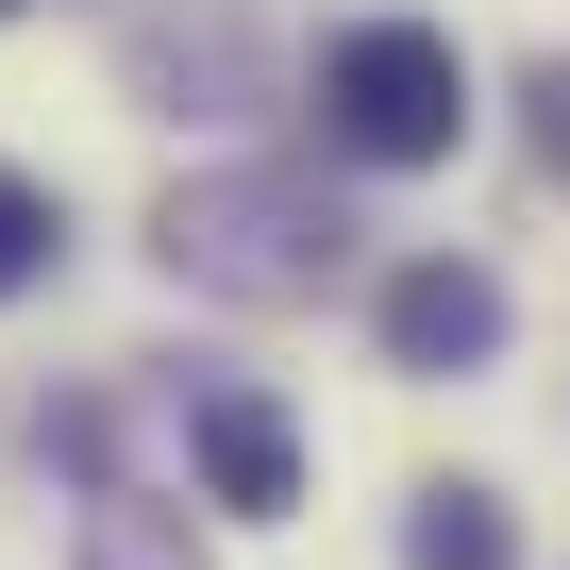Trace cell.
Returning <instances> with one entry per match:
<instances>
[{"mask_svg":"<svg viewBox=\"0 0 570 570\" xmlns=\"http://www.w3.org/2000/svg\"><path fill=\"white\" fill-rule=\"evenodd\" d=\"M151 252H168V285H202V303H320V285L353 268V218L303 168H202V185H168Z\"/></svg>","mask_w":570,"mask_h":570,"instance_id":"6da1fadb","label":"cell"},{"mask_svg":"<svg viewBox=\"0 0 570 570\" xmlns=\"http://www.w3.org/2000/svg\"><path fill=\"white\" fill-rule=\"evenodd\" d=\"M320 135H336L353 168H436V151L470 135V51H453L436 18H353V35L320 51Z\"/></svg>","mask_w":570,"mask_h":570,"instance_id":"7a4b0ae2","label":"cell"},{"mask_svg":"<svg viewBox=\"0 0 570 570\" xmlns=\"http://www.w3.org/2000/svg\"><path fill=\"white\" fill-rule=\"evenodd\" d=\"M185 453H202V503H235V520H303V436H285L268 386H202V403H185Z\"/></svg>","mask_w":570,"mask_h":570,"instance_id":"3957f363","label":"cell"},{"mask_svg":"<svg viewBox=\"0 0 570 570\" xmlns=\"http://www.w3.org/2000/svg\"><path fill=\"white\" fill-rule=\"evenodd\" d=\"M386 370H487L503 353V285L470 268V252H420V268H386Z\"/></svg>","mask_w":570,"mask_h":570,"instance_id":"277c9868","label":"cell"},{"mask_svg":"<svg viewBox=\"0 0 570 570\" xmlns=\"http://www.w3.org/2000/svg\"><path fill=\"white\" fill-rule=\"evenodd\" d=\"M403 570H520V537H503V503H487V487H420Z\"/></svg>","mask_w":570,"mask_h":570,"instance_id":"5b68a950","label":"cell"},{"mask_svg":"<svg viewBox=\"0 0 570 570\" xmlns=\"http://www.w3.org/2000/svg\"><path fill=\"white\" fill-rule=\"evenodd\" d=\"M85 570H202V537H185V503L101 487V503H85Z\"/></svg>","mask_w":570,"mask_h":570,"instance_id":"8992f818","label":"cell"},{"mask_svg":"<svg viewBox=\"0 0 570 570\" xmlns=\"http://www.w3.org/2000/svg\"><path fill=\"white\" fill-rule=\"evenodd\" d=\"M51 252H68V218H51V185H35V168H0V303H18V285H35Z\"/></svg>","mask_w":570,"mask_h":570,"instance_id":"52a82bcc","label":"cell"},{"mask_svg":"<svg viewBox=\"0 0 570 570\" xmlns=\"http://www.w3.org/2000/svg\"><path fill=\"white\" fill-rule=\"evenodd\" d=\"M537 168L570 185V68H537Z\"/></svg>","mask_w":570,"mask_h":570,"instance_id":"ba28073f","label":"cell"},{"mask_svg":"<svg viewBox=\"0 0 570 570\" xmlns=\"http://www.w3.org/2000/svg\"><path fill=\"white\" fill-rule=\"evenodd\" d=\"M0 18H18V0H0Z\"/></svg>","mask_w":570,"mask_h":570,"instance_id":"9c48e42d","label":"cell"}]
</instances>
